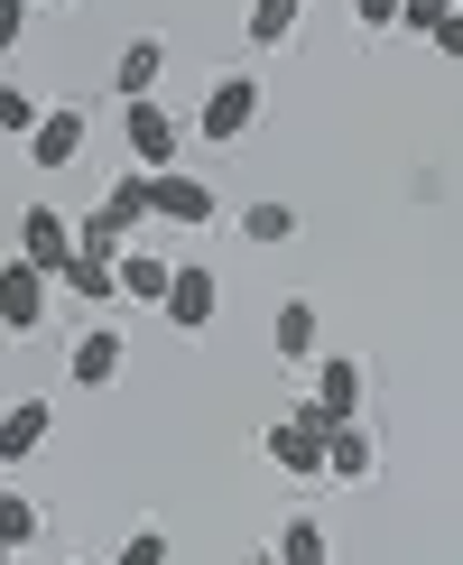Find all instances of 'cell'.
Returning <instances> with one entry per match:
<instances>
[{
  "label": "cell",
  "instance_id": "cell-10",
  "mask_svg": "<svg viewBox=\"0 0 463 565\" xmlns=\"http://www.w3.org/2000/svg\"><path fill=\"white\" fill-rule=\"evenodd\" d=\"M130 362V343L111 334V324H93V334H75V352H65V371H75V390H111Z\"/></svg>",
  "mask_w": 463,
  "mask_h": 565
},
{
  "label": "cell",
  "instance_id": "cell-15",
  "mask_svg": "<svg viewBox=\"0 0 463 565\" xmlns=\"http://www.w3.org/2000/svg\"><path fill=\"white\" fill-rule=\"evenodd\" d=\"M297 29H306V0H250V19H241V38H250V56H278Z\"/></svg>",
  "mask_w": 463,
  "mask_h": 565
},
{
  "label": "cell",
  "instance_id": "cell-1",
  "mask_svg": "<svg viewBox=\"0 0 463 565\" xmlns=\"http://www.w3.org/2000/svg\"><path fill=\"white\" fill-rule=\"evenodd\" d=\"M324 445H334V417H324L315 398H297V408L269 427V463H278V473H297V482H315L324 473Z\"/></svg>",
  "mask_w": 463,
  "mask_h": 565
},
{
  "label": "cell",
  "instance_id": "cell-6",
  "mask_svg": "<svg viewBox=\"0 0 463 565\" xmlns=\"http://www.w3.org/2000/svg\"><path fill=\"white\" fill-rule=\"evenodd\" d=\"M84 139H93L84 103H56V111H46V121L29 130V168H46V177H56V168H75V158H84Z\"/></svg>",
  "mask_w": 463,
  "mask_h": 565
},
{
  "label": "cell",
  "instance_id": "cell-2",
  "mask_svg": "<svg viewBox=\"0 0 463 565\" xmlns=\"http://www.w3.org/2000/svg\"><path fill=\"white\" fill-rule=\"evenodd\" d=\"M46 306H56V278H46L37 260H19V250H10V260H0V334L29 343L37 324H46Z\"/></svg>",
  "mask_w": 463,
  "mask_h": 565
},
{
  "label": "cell",
  "instance_id": "cell-24",
  "mask_svg": "<svg viewBox=\"0 0 463 565\" xmlns=\"http://www.w3.org/2000/svg\"><path fill=\"white\" fill-rule=\"evenodd\" d=\"M29 10H37V0H0V56H10V46L29 38Z\"/></svg>",
  "mask_w": 463,
  "mask_h": 565
},
{
  "label": "cell",
  "instance_id": "cell-12",
  "mask_svg": "<svg viewBox=\"0 0 463 565\" xmlns=\"http://www.w3.org/2000/svg\"><path fill=\"white\" fill-rule=\"evenodd\" d=\"M158 75H168V38H130L121 65H111V93L121 103H158Z\"/></svg>",
  "mask_w": 463,
  "mask_h": 565
},
{
  "label": "cell",
  "instance_id": "cell-17",
  "mask_svg": "<svg viewBox=\"0 0 463 565\" xmlns=\"http://www.w3.org/2000/svg\"><path fill=\"white\" fill-rule=\"evenodd\" d=\"M56 288L84 297V306H111V297H121V260H93V250H75V269H65Z\"/></svg>",
  "mask_w": 463,
  "mask_h": 565
},
{
  "label": "cell",
  "instance_id": "cell-13",
  "mask_svg": "<svg viewBox=\"0 0 463 565\" xmlns=\"http://www.w3.org/2000/svg\"><path fill=\"white\" fill-rule=\"evenodd\" d=\"M269 343H278V362H324V324H315V306L288 297V306L269 316Z\"/></svg>",
  "mask_w": 463,
  "mask_h": 565
},
{
  "label": "cell",
  "instance_id": "cell-9",
  "mask_svg": "<svg viewBox=\"0 0 463 565\" xmlns=\"http://www.w3.org/2000/svg\"><path fill=\"white\" fill-rule=\"evenodd\" d=\"M214 214H223V195H214L204 177H185V168H168V177H158V223H185V232H204Z\"/></svg>",
  "mask_w": 463,
  "mask_h": 565
},
{
  "label": "cell",
  "instance_id": "cell-8",
  "mask_svg": "<svg viewBox=\"0 0 463 565\" xmlns=\"http://www.w3.org/2000/svg\"><path fill=\"white\" fill-rule=\"evenodd\" d=\"M362 398H370V371L353 362V352H334V362H315V408L334 417V427H353V417H362Z\"/></svg>",
  "mask_w": 463,
  "mask_h": 565
},
{
  "label": "cell",
  "instance_id": "cell-3",
  "mask_svg": "<svg viewBox=\"0 0 463 565\" xmlns=\"http://www.w3.org/2000/svg\"><path fill=\"white\" fill-rule=\"evenodd\" d=\"M75 250H84L75 214H56V204H29V214H19V260H37L46 278H65V269H75Z\"/></svg>",
  "mask_w": 463,
  "mask_h": 565
},
{
  "label": "cell",
  "instance_id": "cell-7",
  "mask_svg": "<svg viewBox=\"0 0 463 565\" xmlns=\"http://www.w3.org/2000/svg\"><path fill=\"white\" fill-rule=\"evenodd\" d=\"M158 316H168L176 334H204V324L223 316V278H214V269H176V288H168V306H158Z\"/></svg>",
  "mask_w": 463,
  "mask_h": 565
},
{
  "label": "cell",
  "instance_id": "cell-20",
  "mask_svg": "<svg viewBox=\"0 0 463 565\" xmlns=\"http://www.w3.org/2000/svg\"><path fill=\"white\" fill-rule=\"evenodd\" d=\"M37 520H46V510L29 501V491H0V547H29Z\"/></svg>",
  "mask_w": 463,
  "mask_h": 565
},
{
  "label": "cell",
  "instance_id": "cell-16",
  "mask_svg": "<svg viewBox=\"0 0 463 565\" xmlns=\"http://www.w3.org/2000/svg\"><path fill=\"white\" fill-rule=\"evenodd\" d=\"M324 473H334V482H370V473H380V445H370L362 417H353V427H334V445H324Z\"/></svg>",
  "mask_w": 463,
  "mask_h": 565
},
{
  "label": "cell",
  "instance_id": "cell-14",
  "mask_svg": "<svg viewBox=\"0 0 463 565\" xmlns=\"http://www.w3.org/2000/svg\"><path fill=\"white\" fill-rule=\"evenodd\" d=\"M168 288H176V260H168V250H149V242H130V250H121V297L168 306Z\"/></svg>",
  "mask_w": 463,
  "mask_h": 565
},
{
  "label": "cell",
  "instance_id": "cell-26",
  "mask_svg": "<svg viewBox=\"0 0 463 565\" xmlns=\"http://www.w3.org/2000/svg\"><path fill=\"white\" fill-rule=\"evenodd\" d=\"M435 56H454V65H463V10L445 19V29H435Z\"/></svg>",
  "mask_w": 463,
  "mask_h": 565
},
{
  "label": "cell",
  "instance_id": "cell-21",
  "mask_svg": "<svg viewBox=\"0 0 463 565\" xmlns=\"http://www.w3.org/2000/svg\"><path fill=\"white\" fill-rule=\"evenodd\" d=\"M37 121H46V111L29 103V93H19V84H0V139H29Z\"/></svg>",
  "mask_w": 463,
  "mask_h": 565
},
{
  "label": "cell",
  "instance_id": "cell-11",
  "mask_svg": "<svg viewBox=\"0 0 463 565\" xmlns=\"http://www.w3.org/2000/svg\"><path fill=\"white\" fill-rule=\"evenodd\" d=\"M46 436H56V408H46V398H10V408H0V463H29Z\"/></svg>",
  "mask_w": 463,
  "mask_h": 565
},
{
  "label": "cell",
  "instance_id": "cell-27",
  "mask_svg": "<svg viewBox=\"0 0 463 565\" xmlns=\"http://www.w3.org/2000/svg\"><path fill=\"white\" fill-rule=\"evenodd\" d=\"M37 10H75V0H37Z\"/></svg>",
  "mask_w": 463,
  "mask_h": 565
},
{
  "label": "cell",
  "instance_id": "cell-19",
  "mask_svg": "<svg viewBox=\"0 0 463 565\" xmlns=\"http://www.w3.org/2000/svg\"><path fill=\"white\" fill-rule=\"evenodd\" d=\"M278 565H334V547H324L315 520H288V529H278Z\"/></svg>",
  "mask_w": 463,
  "mask_h": 565
},
{
  "label": "cell",
  "instance_id": "cell-23",
  "mask_svg": "<svg viewBox=\"0 0 463 565\" xmlns=\"http://www.w3.org/2000/svg\"><path fill=\"white\" fill-rule=\"evenodd\" d=\"M111 565H168V537H158V529H130V537H121V556H111Z\"/></svg>",
  "mask_w": 463,
  "mask_h": 565
},
{
  "label": "cell",
  "instance_id": "cell-22",
  "mask_svg": "<svg viewBox=\"0 0 463 565\" xmlns=\"http://www.w3.org/2000/svg\"><path fill=\"white\" fill-rule=\"evenodd\" d=\"M454 10H463V0H408V10H399V29H417V38H435V29H445Z\"/></svg>",
  "mask_w": 463,
  "mask_h": 565
},
{
  "label": "cell",
  "instance_id": "cell-18",
  "mask_svg": "<svg viewBox=\"0 0 463 565\" xmlns=\"http://www.w3.org/2000/svg\"><path fill=\"white\" fill-rule=\"evenodd\" d=\"M241 232H250V242H260V250H288L297 242V204H250V214H241Z\"/></svg>",
  "mask_w": 463,
  "mask_h": 565
},
{
  "label": "cell",
  "instance_id": "cell-4",
  "mask_svg": "<svg viewBox=\"0 0 463 565\" xmlns=\"http://www.w3.org/2000/svg\"><path fill=\"white\" fill-rule=\"evenodd\" d=\"M121 139H130V168H149V177H168L176 168V111H158V103H121Z\"/></svg>",
  "mask_w": 463,
  "mask_h": 565
},
{
  "label": "cell",
  "instance_id": "cell-25",
  "mask_svg": "<svg viewBox=\"0 0 463 565\" xmlns=\"http://www.w3.org/2000/svg\"><path fill=\"white\" fill-rule=\"evenodd\" d=\"M399 10H408V0H353V19H362V29H399Z\"/></svg>",
  "mask_w": 463,
  "mask_h": 565
},
{
  "label": "cell",
  "instance_id": "cell-5",
  "mask_svg": "<svg viewBox=\"0 0 463 565\" xmlns=\"http://www.w3.org/2000/svg\"><path fill=\"white\" fill-rule=\"evenodd\" d=\"M250 121H260V75H223L214 93H204V111H195L204 139H241Z\"/></svg>",
  "mask_w": 463,
  "mask_h": 565
}]
</instances>
